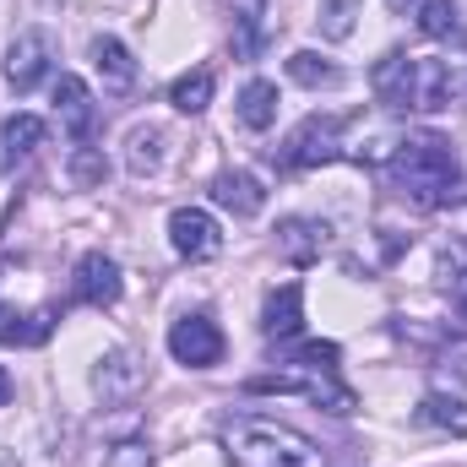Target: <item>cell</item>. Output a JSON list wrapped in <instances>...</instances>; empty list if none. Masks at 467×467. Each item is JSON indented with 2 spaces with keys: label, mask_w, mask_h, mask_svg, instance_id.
<instances>
[{
  "label": "cell",
  "mask_w": 467,
  "mask_h": 467,
  "mask_svg": "<svg viewBox=\"0 0 467 467\" xmlns=\"http://www.w3.org/2000/svg\"><path fill=\"white\" fill-rule=\"evenodd\" d=\"M386 174H391V185H397L413 207H424V213L467 207V174L457 169L451 141L435 136V130H413V136L391 141Z\"/></svg>",
  "instance_id": "obj_1"
},
{
  "label": "cell",
  "mask_w": 467,
  "mask_h": 467,
  "mask_svg": "<svg viewBox=\"0 0 467 467\" xmlns=\"http://www.w3.org/2000/svg\"><path fill=\"white\" fill-rule=\"evenodd\" d=\"M451 66L419 60L408 49H386L369 66V93L380 109H446L451 104Z\"/></svg>",
  "instance_id": "obj_2"
},
{
  "label": "cell",
  "mask_w": 467,
  "mask_h": 467,
  "mask_svg": "<svg viewBox=\"0 0 467 467\" xmlns=\"http://www.w3.org/2000/svg\"><path fill=\"white\" fill-rule=\"evenodd\" d=\"M223 451L234 467H321V446L310 435H299L294 424L244 413L223 424Z\"/></svg>",
  "instance_id": "obj_3"
},
{
  "label": "cell",
  "mask_w": 467,
  "mask_h": 467,
  "mask_svg": "<svg viewBox=\"0 0 467 467\" xmlns=\"http://www.w3.org/2000/svg\"><path fill=\"white\" fill-rule=\"evenodd\" d=\"M250 391H283V397H310L316 408L327 413H353V391L321 364H294V369H277V375H255Z\"/></svg>",
  "instance_id": "obj_4"
},
{
  "label": "cell",
  "mask_w": 467,
  "mask_h": 467,
  "mask_svg": "<svg viewBox=\"0 0 467 467\" xmlns=\"http://www.w3.org/2000/svg\"><path fill=\"white\" fill-rule=\"evenodd\" d=\"M343 152V119L337 115H310L288 141H283V163L288 169H321V163H332Z\"/></svg>",
  "instance_id": "obj_5"
},
{
  "label": "cell",
  "mask_w": 467,
  "mask_h": 467,
  "mask_svg": "<svg viewBox=\"0 0 467 467\" xmlns=\"http://www.w3.org/2000/svg\"><path fill=\"white\" fill-rule=\"evenodd\" d=\"M49 66H55V38L44 27H27V33L11 38V49H5V82L16 93H33L49 77Z\"/></svg>",
  "instance_id": "obj_6"
},
{
  "label": "cell",
  "mask_w": 467,
  "mask_h": 467,
  "mask_svg": "<svg viewBox=\"0 0 467 467\" xmlns=\"http://www.w3.org/2000/svg\"><path fill=\"white\" fill-rule=\"evenodd\" d=\"M169 353H174V364H185V369H213V364L223 358V332H218V321H207V316H180V321L169 327Z\"/></svg>",
  "instance_id": "obj_7"
},
{
  "label": "cell",
  "mask_w": 467,
  "mask_h": 467,
  "mask_svg": "<svg viewBox=\"0 0 467 467\" xmlns=\"http://www.w3.org/2000/svg\"><path fill=\"white\" fill-rule=\"evenodd\" d=\"M169 244H174L185 261H213V255L223 250V234H218V223H213V213L180 207V213L169 218Z\"/></svg>",
  "instance_id": "obj_8"
},
{
  "label": "cell",
  "mask_w": 467,
  "mask_h": 467,
  "mask_svg": "<svg viewBox=\"0 0 467 467\" xmlns=\"http://www.w3.org/2000/svg\"><path fill=\"white\" fill-rule=\"evenodd\" d=\"M71 294L82 299V305H119V294H125V283H119V266L104 255V250H88L82 261H77V277H71Z\"/></svg>",
  "instance_id": "obj_9"
},
{
  "label": "cell",
  "mask_w": 467,
  "mask_h": 467,
  "mask_svg": "<svg viewBox=\"0 0 467 467\" xmlns=\"http://www.w3.org/2000/svg\"><path fill=\"white\" fill-rule=\"evenodd\" d=\"M55 119H60V130H66L71 141H88V136H93L99 104H93V93H88L82 77H60V82H55Z\"/></svg>",
  "instance_id": "obj_10"
},
{
  "label": "cell",
  "mask_w": 467,
  "mask_h": 467,
  "mask_svg": "<svg viewBox=\"0 0 467 467\" xmlns=\"http://www.w3.org/2000/svg\"><path fill=\"white\" fill-rule=\"evenodd\" d=\"M327 244H332V229H327L321 218H283V223H277V250H283V261H294V266L321 261Z\"/></svg>",
  "instance_id": "obj_11"
},
{
  "label": "cell",
  "mask_w": 467,
  "mask_h": 467,
  "mask_svg": "<svg viewBox=\"0 0 467 467\" xmlns=\"http://www.w3.org/2000/svg\"><path fill=\"white\" fill-rule=\"evenodd\" d=\"M213 202L234 213V218H255L261 207H266V185L250 174V169H223L218 180H213Z\"/></svg>",
  "instance_id": "obj_12"
},
{
  "label": "cell",
  "mask_w": 467,
  "mask_h": 467,
  "mask_svg": "<svg viewBox=\"0 0 467 467\" xmlns=\"http://www.w3.org/2000/svg\"><path fill=\"white\" fill-rule=\"evenodd\" d=\"M38 147H44V119H38V115L0 119V174H16Z\"/></svg>",
  "instance_id": "obj_13"
},
{
  "label": "cell",
  "mask_w": 467,
  "mask_h": 467,
  "mask_svg": "<svg viewBox=\"0 0 467 467\" xmlns=\"http://www.w3.org/2000/svg\"><path fill=\"white\" fill-rule=\"evenodd\" d=\"M93 391H99L104 402H125V397H136V391H141V364H136V353L130 348L104 353L99 369H93Z\"/></svg>",
  "instance_id": "obj_14"
},
{
  "label": "cell",
  "mask_w": 467,
  "mask_h": 467,
  "mask_svg": "<svg viewBox=\"0 0 467 467\" xmlns=\"http://www.w3.org/2000/svg\"><path fill=\"white\" fill-rule=\"evenodd\" d=\"M93 66H99V77H104L109 93H130L136 88V60H130V49L119 44L115 33L93 38Z\"/></svg>",
  "instance_id": "obj_15"
},
{
  "label": "cell",
  "mask_w": 467,
  "mask_h": 467,
  "mask_svg": "<svg viewBox=\"0 0 467 467\" xmlns=\"http://www.w3.org/2000/svg\"><path fill=\"white\" fill-rule=\"evenodd\" d=\"M299 327H305V294H299V283H283L261 310V332L266 337H294Z\"/></svg>",
  "instance_id": "obj_16"
},
{
  "label": "cell",
  "mask_w": 467,
  "mask_h": 467,
  "mask_svg": "<svg viewBox=\"0 0 467 467\" xmlns=\"http://www.w3.org/2000/svg\"><path fill=\"white\" fill-rule=\"evenodd\" d=\"M234 115H239V125L244 130H272V119H277V88L272 82H244L239 88V104H234Z\"/></svg>",
  "instance_id": "obj_17"
},
{
  "label": "cell",
  "mask_w": 467,
  "mask_h": 467,
  "mask_svg": "<svg viewBox=\"0 0 467 467\" xmlns=\"http://www.w3.org/2000/svg\"><path fill=\"white\" fill-rule=\"evenodd\" d=\"M169 104H174L180 115H202V109L213 104V71H207V66H196V71L174 77V88H169Z\"/></svg>",
  "instance_id": "obj_18"
},
{
  "label": "cell",
  "mask_w": 467,
  "mask_h": 467,
  "mask_svg": "<svg viewBox=\"0 0 467 467\" xmlns=\"http://www.w3.org/2000/svg\"><path fill=\"white\" fill-rule=\"evenodd\" d=\"M163 141H169V136H163L158 125H136L130 141H125V147H130V152H125L130 174H158V169H163Z\"/></svg>",
  "instance_id": "obj_19"
},
{
  "label": "cell",
  "mask_w": 467,
  "mask_h": 467,
  "mask_svg": "<svg viewBox=\"0 0 467 467\" xmlns=\"http://www.w3.org/2000/svg\"><path fill=\"white\" fill-rule=\"evenodd\" d=\"M419 424L430 430H451V435H467V402L462 397H446V391H430L419 402Z\"/></svg>",
  "instance_id": "obj_20"
},
{
  "label": "cell",
  "mask_w": 467,
  "mask_h": 467,
  "mask_svg": "<svg viewBox=\"0 0 467 467\" xmlns=\"http://www.w3.org/2000/svg\"><path fill=\"white\" fill-rule=\"evenodd\" d=\"M419 33L435 38V44H451L462 33V11L457 0H419Z\"/></svg>",
  "instance_id": "obj_21"
},
{
  "label": "cell",
  "mask_w": 467,
  "mask_h": 467,
  "mask_svg": "<svg viewBox=\"0 0 467 467\" xmlns=\"http://www.w3.org/2000/svg\"><path fill=\"white\" fill-rule=\"evenodd\" d=\"M288 77H294L299 88H337V82H343V71H337L327 55H316V49L288 55Z\"/></svg>",
  "instance_id": "obj_22"
},
{
  "label": "cell",
  "mask_w": 467,
  "mask_h": 467,
  "mask_svg": "<svg viewBox=\"0 0 467 467\" xmlns=\"http://www.w3.org/2000/svg\"><path fill=\"white\" fill-rule=\"evenodd\" d=\"M234 55H261V38H266V22H261V0H244L239 11H234Z\"/></svg>",
  "instance_id": "obj_23"
},
{
  "label": "cell",
  "mask_w": 467,
  "mask_h": 467,
  "mask_svg": "<svg viewBox=\"0 0 467 467\" xmlns=\"http://www.w3.org/2000/svg\"><path fill=\"white\" fill-rule=\"evenodd\" d=\"M353 11H358V0H321V33L327 38H348L353 33Z\"/></svg>",
  "instance_id": "obj_24"
},
{
  "label": "cell",
  "mask_w": 467,
  "mask_h": 467,
  "mask_svg": "<svg viewBox=\"0 0 467 467\" xmlns=\"http://www.w3.org/2000/svg\"><path fill=\"white\" fill-rule=\"evenodd\" d=\"M104 467H158V457H152L147 441H115L104 451Z\"/></svg>",
  "instance_id": "obj_25"
},
{
  "label": "cell",
  "mask_w": 467,
  "mask_h": 467,
  "mask_svg": "<svg viewBox=\"0 0 467 467\" xmlns=\"http://www.w3.org/2000/svg\"><path fill=\"white\" fill-rule=\"evenodd\" d=\"M27 316H16L11 305H0V343H38L49 327H22Z\"/></svg>",
  "instance_id": "obj_26"
},
{
  "label": "cell",
  "mask_w": 467,
  "mask_h": 467,
  "mask_svg": "<svg viewBox=\"0 0 467 467\" xmlns=\"http://www.w3.org/2000/svg\"><path fill=\"white\" fill-rule=\"evenodd\" d=\"M71 174H77V185H99V180H104V158H99V152H88V147H77Z\"/></svg>",
  "instance_id": "obj_27"
},
{
  "label": "cell",
  "mask_w": 467,
  "mask_h": 467,
  "mask_svg": "<svg viewBox=\"0 0 467 467\" xmlns=\"http://www.w3.org/2000/svg\"><path fill=\"white\" fill-rule=\"evenodd\" d=\"M5 397H11V375L0 369V408H5Z\"/></svg>",
  "instance_id": "obj_28"
},
{
  "label": "cell",
  "mask_w": 467,
  "mask_h": 467,
  "mask_svg": "<svg viewBox=\"0 0 467 467\" xmlns=\"http://www.w3.org/2000/svg\"><path fill=\"white\" fill-rule=\"evenodd\" d=\"M0 467H22V462H16V457H11V451H5V446H0Z\"/></svg>",
  "instance_id": "obj_29"
},
{
  "label": "cell",
  "mask_w": 467,
  "mask_h": 467,
  "mask_svg": "<svg viewBox=\"0 0 467 467\" xmlns=\"http://www.w3.org/2000/svg\"><path fill=\"white\" fill-rule=\"evenodd\" d=\"M386 5H391V11H408V5H413V0H386Z\"/></svg>",
  "instance_id": "obj_30"
},
{
  "label": "cell",
  "mask_w": 467,
  "mask_h": 467,
  "mask_svg": "<svg viewBox=\"0 0 467 467\" xmlns=\"http://www.w3.org/2000/svg\"><path fill=\"white\" fill-rule=\"evenodd\" d=\"M462 316H467V294H462Z\"/></svg>",
  "instance_id": "obj_31"
}]
</instances>
